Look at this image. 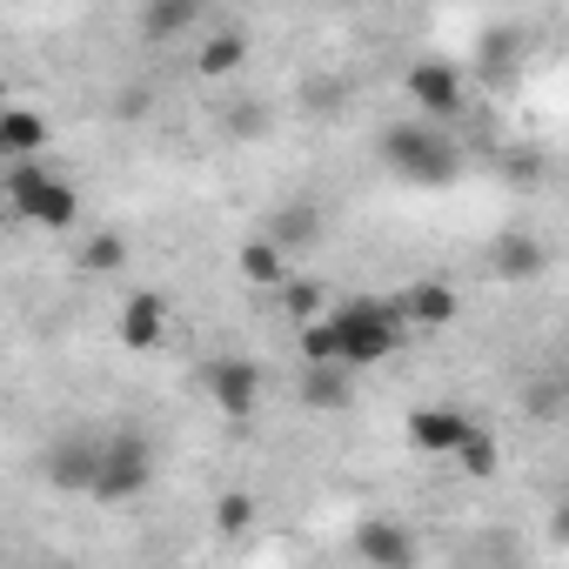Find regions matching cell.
Instances as JSON below:
<instances>
[{
    "mask_svg": "<svg viewBox=\"0 0 569 569\" xmlns=\"http://www.w3.org/2000/svg\"><path fill=\"white\" fill-rule=\"evenodd\" d=\"M94 469H101V429H61L41 456V482L54 496H88Z\"/></svg>",
    "mask_w": 569,
    "mask_h": 569,
    "instance_id": "obj_5",
    "label": "cell"
},
{
    "mask_svg": "<svg viewBox=\"0 0 569 569\" xmlns=\"http://www.w3.org/2000/svg\"><path fill=\"white\" fill-rule=\"evenodd\" d=\"M469 429H476V422H469L462 409H442V402L409 409V442H416L422 456H456V442H462Z\"/></svg>",
    "mask_w": 569,
    "mask_h": 569,
    "instance_id": "obj_12",
    "label": "cell"
},
{
    "mask_svg": "<svg viewBox=\"0 0 569 569\" xmlns=\"http://www.w3.org/2000/svg\"><path fill=\"white\" fill-rule=\"evenodd\" d=\"M489 268H496L502 281H536V274L549 268V248H542L536 234H522V228H516V234H502V241H496Z\"/></svg>",
    "mask_w": 569,
    "mask_h": 569,
    "instance_id": "obj_14",
    "label": "cell"
},
{
    "mask_svg": "<svg viewBox=\"0 0 569 569\" xmlns=\"http://www.w3.org/2000/svg\"><path fill=\"white\" fill-rule=\"evenodd\" d=\"M274 296H281V309H289L296 322H322V316H329V296L316 289V281H302V274H289Z\"/></svg>",
    "mask_w": 569,
    "mask_h": 569,
    "instance_id": "obj_22",
    "label": "cell"
},
{
    "mask_svg": "<svg viewBox=\"0 0 569 569\" xmlns=\"http://www.w3.org/2000/svg\"><path fill=\"white\" fill-rule=\"evenodd\" d=\"M201 21V0H148L141 8V41H181Z\"/></svg>",
    "mask_w": 569,
    "mask_h": 569,
    "instance_id": "obj_18",
    "label": "cell"
},
{
    "mask_svg": "<svg viewBox=\"0 0 569 569\" xmlns=\"http://www.w3.org/2000/svg\"><path fill=\"white\" fill-rule=\"evenodd\" d=\"M456 462H462V476H469V482H489V476H496V462H502V456H496V436H489V429H469V436L456 442Z\"/></svg>",
    "mask_w": 569,
    "mask_h": 569,
    "instance_id": "obj_21",
    "label": "cell"
},
{
    "mask_svg": "<svg viewBox=\"0 0 569 569\" xmlns=\"http://www.w3.org/2000/svg\"><path fill=\"white\" fill-rule=\"evenodd\" d=\"M234 268H241L248 289H281V281H289V254H281L268 234H248V241L234 248Z\"/></svg>",
    "mask_w": 569,
    "mask_h": 569,
    "instance_id": "obj_13",
    "label": "cell"
},
{
    "mask_svg": "<svg viewBox=\"0 0 569 569\" xmlns=\"http://www.w3.org/2000/svg\"><path fill=\"white\" fill-rule=\"evenodd\" d=\"M48 154V114L28 108V101H0V161L21 168V161H41Z\"/></svg>",
    "mask_w": 569,
    "mask_h": 569,
    "instance_id": "obj_9",
    "label": "cell"
},
{
    "mask_svg": "<svg viewBox=\"0 0 569 569\" xmlns=\"http://www.w3.org/2000/svg\"><path fill=\"white\" fill-rule=\"evenodd\" d=\"M302 369H336V336L329 322H302ZM349 376V369H342Z\"/></svg>",
    "mask_w": 569,
    "mask_h": 569,
    "instance_id": "obj_23",
    "label": "cell"
},
{
    "mask_svg": "<svg viewBox=\"0 0 569 569\" xmlns=\"http://www.w3.org/2000/svg\"><path fill=\"white\" fill-rule=\"evenodd\" d=\"M121 349H161V336H168V296L161 289H134L128 302H121Z\"/></svg>",
    "mask_w": 569,
    "mask_h": 569,
    "instance_id": "obj_11",
    "label": "cell"
},
{
    "mask_svg": "<svg viewBox=\"0 0 569 569\" xmlns=\"http://www.w3.org/2000/svg\"><path fill=\"white\" fill-rule=\"evenodd\" d=\"M349 549H356V562H369V569H416V562H422V542H416L409 522H396V516H362L356 536H349Z\"/></svg>",
    "mask_w": 569,
    "mask_h": 569,
    "instance_id": "obj_8",
    "label": "cell"
},
{
    "mask_svg": "<svg viewBox=\"0 0 569 569\" xmlns=\"http://www.w3.org/2000/svg\"><path fill=\"white\" fill-rule=\"evenodd\" d=\"M396 316H402V329H449L462 316V296L449 289V281H409V289L396 296Z\"/></svg>",
    "mask_w": 569,
    "mask_h": 569,
    "instance_id": "obj_10",
    "label": "cell"
},
{
    "mask_svg": "<svg viewBox=\"0 0 569 569\" xmlns=\"http://www.w3.org/2000/svg\"><path fill=\"white\" fill-rule=\"evenodd\" d=\"M154 489V442L141 429H101V469H94V502H134Z\"/></svg>",
    "mask_w": 569,
    "mask_h": 569,
    "instance_id": "obj_4",
    "label": "cell"
},
{
    "mask_svg": "<svg viewBox=\"0 0 569 569\" xmlns=\"http://www.w3.org/2000/svg\"><path fill=\"white\" fill-rule=\"evenodd\" d=\"M228 134H234V141H254V134H268V108H261V101H234V114H228Z\"/></svg>",
    "mask_w": 569,
    "mask_h": 569,
    "instance_id": "obj_24",
    "label": "cell"
},
{
    "mask_svg": "<svg viewBox=\"0 0 569 569\" xmlns=\"http://www.w3.org/2000/svg\"><path fill=\"white\" fill-rule=\"evenodd\" d=\"M201 389L214 396V409H221L228 422H248V416L261 409V369H254L248 356H214V362H201Z\"/></svg>",
    "mask_w": 569,
    "mask_h": 569,
    "instance_id": "obj_6",
    "label": "cell"
},
{
    "mask_svg": "<svg viewBox=\"0 0 569 569\" xmlns=\"http://www.w3.org/2000/svg\"><path fill=\"white\" fill-rule=\"evenodd\" d=\"M268 241H274L281 254L316 248V241H322V214H316L309 201H281V208H274V221H268Z\"/></svg>",
    "mask_w": 569,
    "mask_h": 569,
    "instance_id": "obj_16",
    "label": "cell"
},
{
    "mask_svg": "<svg viewBox=\"0 0 569 569\" xmlns=\"http://www.w3.org/2000/svg\"><path fill=\"white\" fill-rule=\"evenodd\" d=\"M296 396H302V409H316V416H342V409L356 402V376H342V369H302Z\"/></svg>",
    "mask_w": 569,
    "mask_h": 569,
    "instance_id": "obj_15",
    "label": "cell"
},
{
    "mask_svg": "<svg viewBox=\"0 0 569 569\" xmlns=\"http://www.w3.org/2000/svg\"><path fill=\"white\" fill-rule=\"evenodd\" d=\"M402 94H409V108H416V121H449V114H462V68H449V61H416L409 74H402Z\"/></svg>",
    "mask_w": 569,
    "mask_h": 569,
    "instance_id": "obj_7",
    "label": "cell"
},
{
    "mask_svg": "<svg viewBox=\"0 0 569 569\" xmlns=\"http://www.w3.org/2000/svg\"><path fill=\"white\" fill-rule=\"evenodd\" d=\"M128 268V234H88L81 241V274H121Z\"/></svg>",
    "mask_w": 569,
    "mask_h": 569,
    "instance_id": "obj_20",
    "label": "cell"
},
{
    "mask_svg": "<svg viewBox=\"0 0 569 569\" xmlns=\"http://www.w3.org/2000/svg\"><path fill=\"white\" fill-rule=\"evenodd\" d=\"M8 208H14V221L68 234L81 221V188L68 174H54L48 161H21V168H8Z\"/></svg>",
    "mask_w": 569,
    "mask_h": 569,
    "instance_id": "obj_3",
    "label": "cell"
},
{
    "mask_svg": "<svg viewBox=\"0 0 569 569\" xmlns=\"http://www.w3.org/2000/svg\"><path fill=\"white\" fill-rule=\"evenodd\" d=\"M322 322H329V336H336V369H349V376H362V369H376V362H389V356L402 349V316H396V302H382V296L336 302Z\"/></svg>",
    "mask_w": 569,
    "mask_h": 569,
    "instance_id": "obj_2",
    "label": "cell"
},
{
    "mask_svg": "<svg viewBox=\"0 0 569 569\" xmlns=\"http://www.w3.org/2000/svg\"><path fill=\"white\" fill-rule=\"evenodd\" d=\"M241 61H248V34H241V28H214V34L194 48V74H201V81H228Z\"/></svg>",
    "mask_w": 569,
    "mask_h": 569,
    "instance_id": "obj_17",
    "label": "cell"
},
{
    "mask_svg": "<svg viewBox=\"0 0 569 569\" xmlns=\"http://www.w3.org/2000/svg\"><path fill=\"white\" fill-rule=\"evenodd\" d=\"M376 154H382V168H389L396 181H409V188H449L456 168H462V148L449 141V128L416 121V114L389 121L382 141H376Z\"/></svg>",
    "mask_w": 569,
    "mask_h": 569,
    "instance_id": "obj_1",
    "label": "cell"
},
{
    "mask_svg": "<svg viewBox=\"0 0 569 569\" xmlns=\"http://www.w3.org/2000/svg\"><path fill=\"white\" fill-rule=\"evenodd\" d=\"M254 522H261V502H254L248 489H228V496L214 502V536H228V542H248V536H254Z\"/></svg>",
    "mask_w": 569,
    "mask_h": 569,
    "instance_id": "obj_19",
    "label": "cell"
}]
</instances>
